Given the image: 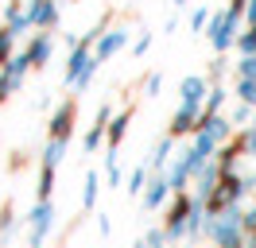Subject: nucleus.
<instances>
[{
	"mask_svg": "<svg viewBox=\"0 0 256 248\" xmlns=\"http://www.w3.org/2000/svg\"><path fill=\"white\" fill-rule=\"evenodd\" d=\"M66 155V140H47V148H43V167H58Z\"/></svg>",
	"mask_w": 256,
	"mask_h": 248,
	"instance_id": "obj_12",
	"label": "nucleus"
},
{
	"mask_svg": "<svg viewBox=\"0 0 256 248\" xmlns=\"http://www.w3.org/2000/svg\"><path fill=\"white\" fill-rule=\"evenodd\" d=\"M8 54H12V31L0 35V62H8Z\"/></svg>",
	"mask_w": 256,
	"mask_h": 248,
	"instance_id": "obj_25",
	"label": "nucleus"
},
{
	"mask_svg": "<svg viewBox=\"0 0 256 248\" xmlns=\"http://www.w3.org/2000/svg\"><path fill=\"white\" fill-rule=\"evenodd\" d=\"M97 229H101V236H109V232H112V221H109V217H101V221H97Z\"/></svg>",
	"mask_w": 256,
	"mask_h": 248,
	"instance_id": "obj_29",
	"label": "nucleus"
},
{
	"mask_svg": "<svg viewBox=\"0 0 256 248\" xmlns=\"http://www.w3.org/2000/svg\"><path fill=\"white\" fill-rule=\"evenodd\" d=\"M178 93H182V105L202 108V97H206V82H202V78H186V82L178 86Z\"/></svg>",
	"mask_w": 256,
	"mask_h": 248,
	"instance_id": "obj_8",
	"label": "nucleus"
},
{
	"mask_svg": "<svg viewBox=\"0 0 256 248\" xmlns=\"http://www.w3.org/2000/svg\"><path fill=\"white\" fill-rule=\"evenodd\" d=\"M167 198H171V182H167V174H156L144 190V210H160Z\"/></svg>",
	"mask_w": 256,
	"mask_h": 248,
	"instance_id": "obj_6",
	"label": "nucleus"
},
{
	"mask_svg": "<svg viewBox=\"0 0 256 248\" xmlns=\"http://www.w3.org/2000/svg\"><path fill=\"white\" fill-rule=\"evenodd\" d=\"M24 167H28V155H24V152H16L12 159H8V170H12V174H20Z\"/></svg>",
	"mask_w": 256,
	"mask_h": 248,
	"instance_id": "obj_24",
	"label": "nucleus"
},
{
	"mask_svg": "<svg viewBox=\"0 0 256 248\" xmlns=\"http://www.w3.org/2000/svg\"><path fill=\"white\" fill-rule=\"evenodd\" d=\"M148 170H152V167H144V163H136V167H132V174H128V186H124L128 194H144V186L152 182V178H148Z\"/></svg>",
	"mask_w": 256,
	"mask_h": 248,
	"instance_id": "obj_11",
	"label": "nucleus"
},
{
	"mask_svg": "<svg viewBox=\"0 0 256 248\" xmlns=\"http://www.w3.org/2000/svg\"><path fill=\"white\" fill-rule=\"evenodd\" d=\"M244 232H248V240H256V206L244 214Z\"/></svg>",
	"mask_w": 256,
	"mask_h": 248,
	"instance_id": "obj_26",
	"label": "nucleus"
},
{
	"mask_svg": "<svg viewBox=\"0 0 256 248\" xmlns=\"http://www.w3.org/2000/svg\"><path fill=\"white\" fill-rule=\"evenodd\" d=\"M252 128H256V120H252Z\"/></svg>",
	"mask_w": 256,
	"mask_h": 248,
	"instance_id": "obj_34",
	"label": "nucleus"
},
{
	"mask_svg": "<svg viewBox=\"0 0 256 248\" xmlns=\"http://www.w3.org/2000/svg\"><path fill=\"white\" fill-rule=\"evenodd\" d=\"M198 120H202V108L182 105L175 116H171V132H167V136L175 140V136H186V132H198Z\"/></svg>",
	"mask_w": 256,
	"mask_h": 248,
	"instance_id": "obj_4",
	"label": "nucleus"
},
{
	"mask_svg": "<svg viewBox=\"0 0 256 248\" xmlns=\"http://www.w3.org/2000/svg\"><path fill=\"white\" fill-rule=\"evenodd\" d=\"M237 74H240V78H252V82H256V54H244V58L237 62Z\"/></svg>",
	"mask_w": 256,
	"mask_h": 248,
	"instance_id": "obj_22",
	"label": "nucleus"
},
{
	"mask_svg": "<svg viewBox=\"0 0 256 248\" xmlns=\"http://www.w3.org/2000/svg\"><path fill=\"white\" fill-rule=\"evenodd\" d=\"M167 182H171V194H182L186 182H194V170H190V159H186V155H178V163L167 170Z\"/></svg>",
	"mask_w": 256,
	"mask_h": 248,
	"instance_id": "obj_7",
	"label": "nucleus"
},
{
	"mask_svg": "<svg viewBox=\"0 0 256 248\" xmlns=\"http://www.w3.org/2000/svg\"><path fill=\"white\" fill-rule=\"evenodd\" d=\"M222 101H225V90H210V97H206V108H202V116H218Z\"/></svg>",
	"mask_w": 256,
	"mask_h": 248,
	"instance_id": "obj_20",
	"label": "nucleus"
},
{
	"mask_svg": "<svg viewBox=\"0 0 256 248\" xmlns=\"http://www.w3.org/2000/svg\"><path fill=\"white\" fill-rule=\"evenodd\" d=\"M244 120H256V112H252L248 105H244V108H237V116H233V124H244Z\"/></svg>",
	"mask_w": 256,
	"mask_h": 248,
	"instance_id": "obj_28",
	"label": "nucleus"
},
{
	"mask_svg": "<svg viewBox=\"0 0 256 248\" xmlns=\"http://www.w3.org/2000/svg\"><path fill=\"white\" fill-rule=\"evenodd\" d=\"M124 39H128L124 31H112V35H105V39H101V46H97V54H94V58H109L112 50H120V46H124Z\"/></svg>",
	"mask_w": 256,
	"mask_h": 248,
	"instance_id": "obj_14",
	"label": "nucleus"
},
{
	"mask_svg": "<svg viewBox=\"0 0 256 248\" xmlns=\"http://www.w3.org/2000/svg\"><path fill=\"white\" fill-rule=\"evenodd\" d=\"M144 244L148 248H167L171 240H167V229H152V232H144Z\"/></svg>",
	"mask_w": 256,
	"mask_h": 248,
	"instance_id": "obj_21",
	"label": "nucleus"
},
{
	"mask_svg": "<svg viewBox=\"0 0 256 248\" xmlns=\"http://www.w3.org/2000/svg\"><path fill=\"white\" fill-rule=\"evenodd\" d=\"M0 210H4V198H0Z\"/></svg>",
	"mask_w": 256,
	"mask_h": 248,
	"instance_id": "obj_33",
	"label": "nucleus"
},
{
	"mask_svg": "<svg viewBox=\"0 0 256 248\" xmlns=\"http://www.w3.org/2000/svg\"><path fill=\"white\" fill-rule=\"evenodd\" d=\"M237 97L244 101V105H256V82L252 78H240L237 82Z\"/></svg>",
	"mask_w": 256,
	"mask_h": 248,
	"instance_id": "obj_17",
	"label": "nucleus"
},
{
	"mask_svg": "<svg viewBox=\"0 0 256 248\" xmlns=\"http://www.w3.org/2000/svg\"><path fill=\"white\" fill-rule=\"evenodd\" d=\"M35 194H39V202H50V194H54V167H39V186H35Z\"/></svg>",
	"mask_w": 256,
	"mask_h": 248,
	"instance_id": "obj_13",
	"label": "nucleus"
},
{
	"mask_svg": "<svg viewBox=\"0 0 256 248\" xmlns=\"http://www.w3.org/2000/svg\"><path fill=\"white\" fill-rule=\"evenodd\" d=\"M105 140H109V124H94V128L86 132V152H97Z\"/></svg>",
	"mask_w": 256,
	"mask_h": 248,
	"instance_id": "obj_16",
	"label": "nucleus"
},
{
	"mask_svg": "<svg viewBox=\"0 0 256 248\" xmlns=\"http://www.w3.org/2000/svg\"><path fill=\"white\" fill-rule=\"evenodd\" d=\"M132 248H148V244H144V236H140V240H136V244H132Z\"/></svg>",
	"mask_w": 256,
	"mask_h": 248,
	"instance_id": "obj_31",
	"label": "nucleus"
},
{
	"mask_svg": "<svg viewBox=\"0 0 256 248\" xmlns=\"http://www.w3.org/2000/svg\"><path fill=\"white\" fill-rule=\"evenodd\" d=\"M206 240L218 248H229V244H244L248 240V232H244V214H240V206L233 210H225L222 217H206Z\"/></svg>",
	"mask_w": 256,
	"mask_h": 248,
	"instance_id": "obj_1",
	"label": "nucleus"
},
{
	"mask_svg": "<svg viewBox=\"0 0 256 248\" xmlns=\"http://www.w3.org/2000/svg\"><path fill=\"white\" fill-rule=\"evenodd\" d=\"M28 221H32V240H28V248H43L47 232L54 229V202H35Z\"/></svg>",
	"mask_w": 256,
	"mask_h": 248,
	"instance_id": "obj_2",
	"label": "nucleus"
},
{
	"mask_svg": "<svg viewBox=\"0 0 256 248\" xmlns=\"http://www.w3.org/2000/svg\"><path fill=\"white\" fill-rule=\"evenodd\" d=\"M105 186H109V190L120 186V170H116V167H105Z\"/></svg>",
	"mask_w": 256,
	"mask_h": 248,
	"instance_id": "obj_27",
	"label": "nucleus"
},
{
	"mask_svg": "<svg viewBox=\"0 0 256 248\" xmlns=\"http://www.w3.org/2000/svg\"><path fill=\"white\" fill-rule=\"evenodd\" d=\"M97 194H101V174H86V186H82V210H94Z\"/></svg>",
	"mask_w": 256,
	"mask_h": 248,
	"instance_id": "obj_10",
	"label": "nucleus"
},
{
	"mask_svg": "<svg viewBox=\"0 0 256 248\" xmlns=\"http://www.w3.org/2000/svg\"><path fill=\"white\" fill-rule=\"evenodd\" d=\"M248 186H252V190H256V174H248Z\"/></svg>",
	"mask_w": 256,
	"mask_h": 248,
	"instance_id": "obj_32",
	"label": "nucleus"
},
{
	"mask_svg": "<svg viewBox=\"0 0 256 248\" xmlns=\"http://www.w3.org/2000/svg\"><path fill=\"white\" fill-rule=\"evenodd\" d=\"M167 155H171V136H163L160 144H156V152H152V159H148V167L163 170V167H167Z\"/></svg>",
	"mask_w": 256,
	"mask_h": 248,
	"instance_id": "obj_15",
	"label": "nucleus"
},
{
	"mask_svg": "<svg viewBox=\"0 0 256 248\" xmlns=\"http://www.w3.org/2000/svg\"><path fill=\"white\" fill-rule=\"evenodd\" d=\"M244 12H248V16L256 20V0H248V4H244Z\"/></svg>",
	"mask_w": 256,
	"mask_h": 248,
	"instance_id": "obj_30",
	"label": "nucleus"
},
{
	"mask_svg": "<svg viewBox=\"0 0 256 248\" xmlns=\"http://www.w3.org/2000/svg\"><path fill=\"white\" fill-rule=\"evenodd\" d=\"M240 155H248V140H244V136L229 140V144H222L214 159L222 163V170H237V159H240Z\"/></svg>",
	"mask_w": 256,
	"mask_h": 248,
	"instance_id": "obj_5",
	"label": "nucleus"
},
{
	"mask_svg": "<svg viewBox=\"0 0 256 248\" xmlns=\"http://www.w3.org/2000/svg\"><path fill=\"white\" fill-rule=\"evenodd\" d=\"M128 120H132V112H120V116H116V120L109 124V140H105V148H109V152H116V148H120V144H124Z\"/></svg>",
	"mask_w": 256,
	"mask_h": 248,
	"instance_id": "obj_9",
	"label": "nucleus"
},
{
	"mask_svg": "<svg viewBox=\"0 0 256 248\" xmlns=\"http://www.w3.org/2000/svg\"><path fill=\"white\" fill-rule=\"evenodd\" d=\"M12 229H16V214L4 206V210H0V240H8V236H12Z\"/></svg>",
	"mask_w": 256,
	"mask_h": 248,
	"instance_id": "obj_19",
	"label": "nucleus"
},
{
	"mask_svg": "<svg viewBox=\"0 0 256 248\" xmlns=\"http://www.w3.org/2000/svg\"><path fill=\"white\" fill-rule=\"evenodd\" d=\"M47 54H50V39L43 35V39H35V43H32V50H28V58H32L35 66H39V62L47 58Z\"/></svg>",
	"mask_w": 256,
	"mask_h": 248,
	"instance_id": "obj_18",
	"label": "nucleus"
},
{
	"mask_svg": "<svg viewBox=\"0 0 256 248\" xmlns=\"http://www.w3.org/2000/svg\"><path fill=\"white\" fill-rule=\"evenodd\" d=\"M74 120H78V105H74V101H66V105L50 116V140H70Z\"/></svg>",
	"mask_w": 256,
	"mask_h": 248,
	"instance_id": "obj_3",
	"label": "nucleus"
},
{
	"mask_svg": "<svg viewBox=\"0 0 256 248\" xmlns=\"http://www.w3.org/2000/svg\"><path fill=\"white\" fill-rule=\"evenodd\" d=\"M237 46H240V54H256V28L248 31V35H240Z\"/></svg>",
	"mask_w": 256,
	"mask_h": 248,
	"instance_id": "obj_23",
	"label": "nucleus"
}]
</instances>
